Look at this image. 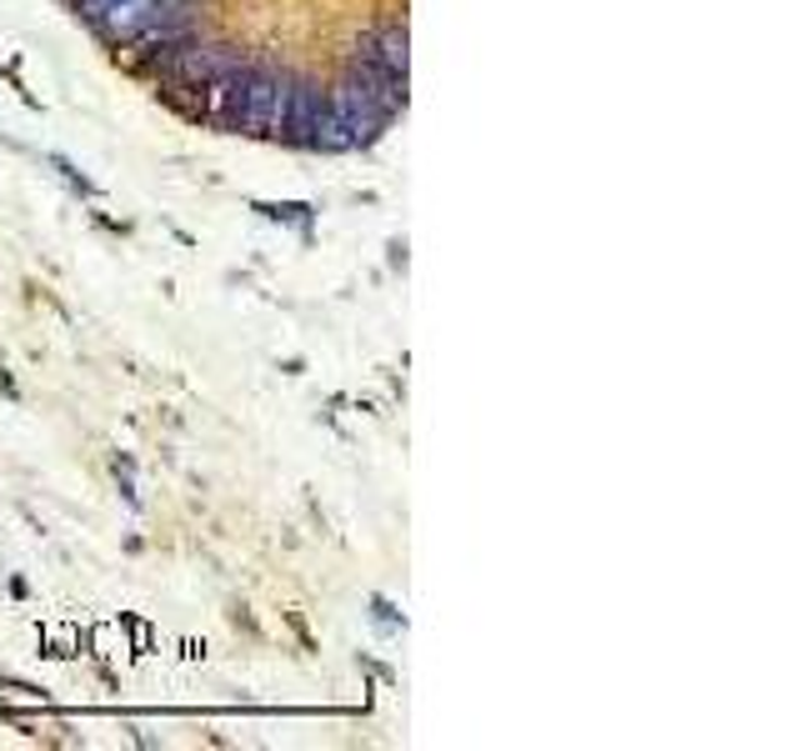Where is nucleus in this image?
<instances>
[{
  "mask_svg": "<svg viewBox=\"0 0 801 751\" xmlns=\"http://www.w3.org/2000/svg\"><path fill=\"white\" fill-rule=\"evenodd\" d=\"M321 86H310V80H301V86H291V105H285V120L276 136H285V141L296 145H310V126H316V116H321Z\"/></svg>",
  "mask_w": 801,
  "mask_h": 751,
  "instance_id": "obj_4",
  "label": "nucleus"
},
{
  "mask_svg": "<svg viewBox=\"0 0 801 751\" xmlns=\"http://www.w3.org/2000/svg\"><path fill=\"white\" fill-rule=\"evenodd\" d=\"M246 80H251V61H231L220 76H211L201 86V120H211L216 130H241Z\"/></svg>",
  "mask_w": 801,
  "mask_h": 751,
  "instance_id": "obj_3",
  "label": "nucleus"
},
{
  "mask_svg": "<svg viewBox=\"0 0 801 751\" xmlns=\"http://www.w3.org/2000/svg\"><path fill=\"white\" fill-rule=\"evenodd\" d=\"M406 46H411V40H406V26H381V30H371L356 51H361V61L381 65L391 76H406V65H411V51H406Z\"/></svg>",
  "mask_w": 801,
  "mask_h": 751,
  "instance_id": "obj_5",
  "label": "nucleus"
},
{
  "mask_svg": "<svg viewBox=\"0 0 801 751\" xmlns=\"http://www.w3.org/2000/svg\"><path fill=\"white\" fill-rule=\"evenodd\" d=\"M291 86H296V80L285 76V71H276V65H251L241 130H246V136H276L285 120V105H291Z\"/></svg>",
  "mask_w": 801,
  "mask_h": 751,
  "instance_id": "obj_1",
  "label": "nucleus"
},
{
  "mask_svg": "<svg viewBox=\"0 0 801 751\" xmlns=\"http://www.w3.org/2000/svg\"><path fill=\"white\" fill-rule=\"evenodd\" d=\"M231 61H241V51H231V46H216V40H176V46H166V55H161V76L176 86V91H201L211 76H220Z\"/></svg>",
  "mask_w": 801,
  "mask_h": 751,
  "instance_id": "obj_2",
  "label": "nucleus"
}]
</instances>
